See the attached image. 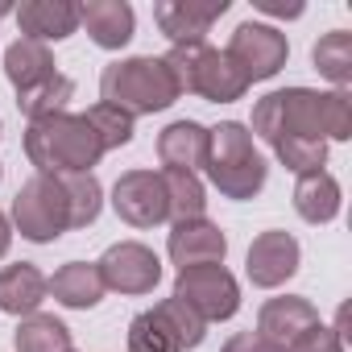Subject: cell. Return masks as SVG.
Wrapping results in <instances>:
<instances>
[{
  "label": "cell",
  "mask_w": 352,
  "mask_h": 352,
  "mask_svg": "<svg viewBox=\"0 0 352 352\" xmlns=\"http://www.w3.org/2000/svg\"><path fill=\"white\" fill-rule=\"evenodd\" d=\"M253 137H261L270 145L282 137L348 141L352 137V96L344 87H336V91H311V87L270 91L253 108Z\"/></svg>",
  "instance_id": "obj_1"
},
{
  "label": "cell",
  "mask_w": 352,
  "mask_h": 352,
  "mask_svg": "<svg viewBox=\"0 0 352 352\" xmlns=\"http://www.w3.org/2000/svg\"><path fill=\"white\" fill-rule=\"evenodd\" d=\"M25 157L38 166V174H54L58 179V174H87L104 157V145L96 129L87 124V116L58 112L46 120H30Z\"/></svg>",
  "instance_id": "obj_2"
},
{
  "label": "cell",
  "mask_w": 352,
  "mask_h": 352,
  "mask_svg": "<svg viewBox=\"0 0 352 352\" xmlns=\"http://www.w3.org/2000/svg\"><path fill=\"white\" fill-rule=\"evenodd\" d=\"M208 179L224 199H253L265 179H270V166L253 145V133L241 120H224L216 129H208Z\"/></svg>",
  "instance_id": "obj_3"
},
{
  "label": "cell",
  "mask_w": 352,
  "mask_h": 352,
  "mask_svg": "<svg viewBox=\"0 0 352 352\" xmlns=\"http://www.w3.org/2000/svg\"><path fill=\"white\" fill-rule=\"evenodd\" d=\"M179 83H174L170 67L153 54L141 58H120L112 67H104L100 75V104H112L129 116H153L166 112L174 100H179Z\"/></svg>",
  "instance_id": "obj_4"
},
{
  "label": "cell",
  "mask_w": 352,
  "mask_h": 352,
  "mask_svg": "<svg viewBox=\"0 0 352 352\" xmlns=\"http://www.w3.org/2000/svg\"><path fill=\"white\" fill-rule=\"evenodd\" d=\"M179 83V91H195L212 104H232L249 91L245 75L228 63V54L212 50L208 42H191V46H174L166 58H162Z\"/></svg>",
  "instance_id": "obj_5"
},
{
  "label": "cell",
  "mask_w": 352,
  "mask_h": 352,
  "mask_svg": "<svg viewBox=\"0 0 352 352\" xmlns=\"http://www.w3.org/2000/svg\"><path fill=\"white\" fill-rule=\"evenodd\" d=\"M208 336V323L183 302V298H162L153 311H141L129 323V352H187L199 348Z\"/></svg>",
  "instance_id": "obj_6"
},
{
  "label": "cell",
  "mask_w": 352,
  "mask_h": 352,
  "mask_svg": "<svg viewBox=\"0 0 352 352\" xmlns=\"http://www.w3.org/2000/svg\"><path fill=\"white\" fill-rule=\"evenodd\" d=\"M13 224L34 245H50L71 228L67 195H63V183L54 174H34L30 183H21V191L13 199Z\"/></svg>",
  "instance_id": "obj_7"
},
{
  "label": "cell",
  "mask_w": 352,
  "mask_h": 352,
  "mask_svg": "<svg viewBox=\"0 0 352 352\" xmlns=\"http://www.w3.org/2000/svg\"><path fill=\"white\" fill-rule=\"evenodd\" d=\"M174 298H183L204 323L232 319L241 311V286L224 265H191L174 278Z\"/></svg>",
  "instance_id": "obj_8"
},
{
  "label": "cell",
  "mask_w": 352,
  "mask_h": 352,
  "mask_svg": "<svg viewBox=\"0 0 352 352\" xmlns=\"http://www.w3.org/2000/svg\"><path fill=\"white\" fill-rule=\"evenodd\" d=\"M224 54L245 75V83H261V79H274L286 67L290 46H286V34H278L274 25L245 21V25H236V34H232Z\"/></svg>",
  "instance_id": "obj_9"
},
{
  "label": "cell",
  "mask_w": 352,
  "mask_h": 352,
  "mask_svg": "<svg viewBox=\"0 0 352 352\" xmlns=\"http://www.w3.org/2000/svg\"><path fill=\"white\" fill-rule=\"evenodd\" d=\"M100 278H104V290H116V294H149L157 282H162V261L153 249L137 245V241H120L112 245L100 261H96Z\"/></svg>",
  "instance_id": "obj_10"
},
{
  "label": "cell",
  "mask_w": 352,
  "mask_h": 352,
  "mask_svg": "<svg viewBox=\"0 0 352 352\" xmlns=\"http://www.w3.org/2000/svg\"><path fill=\"white\" fill-rule=\"evenodd\" d=\"M112 208L133 228H153V224L170 220L166 191H162V174H153V170H129V174H120L116 187H112Z\"/></svg>",
  "instance_id": "obj_11"
},
{
  "label": "cell",
  "mask_w": 352,
  "mask_h": 352,
  "mask_svg": "<svg viewBox=\"0 0 352 352\" xmlns=\"http://www.w3.org/2000/svg\"><path fill=\"white\" fill-rule=\"evenodd\" d=\"M298 241L290 236V232H261L253 245H249V257H245V274H249V282L253 286H261V290H274V286H282L286 278H294L298 274Z\"/></svg>",
  "instance_id": "obj_12"
},
{
  "label": "cell",
  "mask_w": 352,
  "mask_h": 352,
  "mask_svg": "<svg viewBox=\"0 0 352 352\" xmlns=\"http://www.w3.org/2000/svg\"><path fill=\"white\" fill-rule=\"evenodd\" d=\"M224 13H228V0H208V5H199V0H162V5H153V21L174 46L204 42L212 21Z\"/></svg>",
  "instance_id": "obj_13"
},
{
  "label": "cell",
  "mask_w": 352,
  "mask_h": 352,
  "mask_svg": "<svg viewBox=\"0 0 352 352\" xmlns=\"http://www.w3.org/2000/svg\"><path fill=\"white\" fill-rule=\"evenodd\" d=\"M166 253L179 270H191V265H224V253H228V236L212 224V220H183L174 224L170 241H166Z\"/></svg>",
  "instance_id": "obj_14"
},
{
  "label": "cell",
  "mask_w": 352,
  "mask_h": 352,
  "mask_svg": "<svg viewBox=\"0 0 352 352\" xmlns=\"http://www.w3.org/2000/svg\"><path fill=\"white\" fill-rule=\"evenodd\" d=\"M315 323H319V311H315L307 298L282 294V298H270V302L261 307V315H257V336L270 340L274 348L290 352V344H294L302 331H311Z\"/></svg>",
  "instance_id": "obj_15"
},
{
  "label": "cell",
  "mask_w": 352,
  "mask_h": 352,
  "mask_svg": "<svg viewBox=\"0 0 352 352\" xmlns=\"http://www.w3.org/2000/svg\"><path fill=\"white\" fill-rule=\"evenodd\" d=\"M21 34L30 42H63L79 30V5L71 0H25L21 9H13Z\"/></svg>",
  "instance_id": "obj_16"
},
{
  "label": "cell",
  "mask_w": 352,
  "mask_h": 352,
  "mask_svg": "<svg viewBox=\"0 0 352 352\" xmlns=\"http://www.w3.org/2000/svg\"><path fill=\"white\" fill-rule=\"evenodd\" d=\"M157 157L166 162V170H199L208 162V129L199 120H174L162 129L157 137Z\"/></svg>",
  "instance_id": "obj_17"
},
{
  "label": "cell",
  "mask_w": 352,
  "mask_h": 352,
  "mask_svg": "<svg viewBox=\"0 0 352 352\" xmlns=\"http://www.w3.org/2000/svg\"><path fill=\"white\" fill-rule=\"evenodd\" d=\"M46 274L30 261L21 265H5L0 270V311L5 315H38V307L46 302Z\"/></svg>",
  "instance_id": "obj_18"
},
{
  "label": "cell",
  "mask_w": 352,
  "mask_h": 352,
  "mask_svg": "<svg viewBox=\"0 0 352 352\" xmlns=\"http://www.w3.org/2000/svg\"><path fill=\"white\" fill-rule=\"evenodd\" d=\"M79 21L104 50H120L133 38V9L124 0H87V5H79Z\"/></svg>",
  "instance_id": "obj_19"
},
{
  "label": "cell",
  "mask_w": 352,
  "mask_h": 352,
  "mask_svg": "<svg viewBox=\"0 0 352 352\" xmlns=\"http://www.w3.org/2000/svg\"><path fill=\"white\" fill-rule=\"evenodd\" d=\"M46 290L71 311H91L104 298V278L91 261H67L54 278H46Z\"/></svg>",
  "instance_id": "obj_20"
},
{
  "label": "cell",
  "mask_w": 352,
  "mask_h": 352,
  "mask_svg": "<svg viewBox=\"0 0 352 352\" xmlns=\"http://www.w3.org/2000/svg\"><path fill=\"white\" fill-rule=\"evenodd\" d=\"M294 212L307 224H331L340 216V183L327 170L302 174V179L294 183Z\"/></svg>",
  "instance_id": "obj_21"
},
{
  "label": "cell",
  "mask_w": 352,
  "mask_h": 352,
  "mask_svg": "<svg viewBox=\"0 0 352 352\" xmlns=\"http://www.w3.org/2000/svg\"><path fill=\"white\" fill-rule=\"evenodd\" d=\"M5 75H9V83H13L17 91H30V87L54 79L58 71H54V54H50L42 42L21 38V42H13L9 54H5Z\"/></svg>",
  "instance_id": "obj_22"
},
{
  "label": "cell",
  "mask_w": 352,
  "mask_h": 352,
  "mask_svg": "<svg viewBox=\"0 0 352 352\" xmlns=\"http://www.w3.org/2000/svg\"><path fill=\"white\" fill-rule=\"evenodd\" d=\"M162 191H166V212L174 216V224L204 220L208 195H204L199 174H191V170H162Z\"/></svg>",
  "instance_id": "obj_23"
},
{
  "label": "cell",
  "mask_w": 352,
  "mask_h": 352,
  "mask_svg": "<svg viewBox=\"0 0 352 352\" xmlns=\"http://www.w3.org/2000/svg\"><path fill=\"white\" fill-rule=\"evenodd\" d=\"M17 352H71V327L54 315H25L17 336H13Z\"/></svg>",
  "instance_id": "obj_24"
},
{
  "label": "cell",
  "mask_w": 352,
  "mask_h": 352,
  "mask_svg": "<svg viewBox=\"0 0 352 352\" xmlns=\"http://www.w3.org/2000/svg\"><path fill=\"white\" fill-rule=\"evenodd\" d=\"M63 183V195H67V212H71V228H87L96 224L100 208H104V191H100V179L87 170V174H58Z\"/></svg>",
  "instance_id": "obj_25"
},
{
  "label": "cell",
  "mask_w": 352,
  "mask_h": 352,
  "mask_svg": "<svg viewBox=\"0 0 352 352\" xmlns=\"http://www.w3.org/2000/svg\"><path fill=\"white\" fill-rule=\"evenodd\" d=\"M311 58H315V71L323 79H331L336 87H348L352 83V34L348 30L323 34L315 42V50H311Z\"/></svg>",
  "instance_id": "obj_26"
},
{
  "label": "cell",
  "mask_w": 352,
  "mask_h": 352,
  "mask_svg": "<svg viewBox=\"0 0 352 352\" xmlns=\"http://www.w3.org/2000/svg\"><path fill=\"white\" fill-rule=\"evenodd\" d=\"M71 96H75V83H71L67 75H54V79L30 87V91H17V108H21L30 120H46V116H58Z\"/></svg>",
  "instance_id": "obj_27"
},
{
  "label": "cell",
  "mask_w": 352,
  "mask_h": 352,
  "mask_svg": "<svg viewBox=\"0 0 352 352\" xmlns=\"http://www.w3.org/2000/svg\"><path fill=\"white\" fill-rule=\"evenodd\" d=\"M274 153L282 157L286 170L298 174V179L327 166V141H311V137H282V141H274Z\"/></svg>",
  "instance_id": "obj_28"
},
{
  "label": "cell",
  "mask_w": 352,
  "mask_h": 352,
  "mask_svg": "<svg viewBox=\"0 0 352 352\" xmlns=\"http://www.w3.org/2000/svg\"><path fill=\"white\" fill-rule=\"evenodd\" d=\"M83 116H87V124L96 129L104 153L133 141V116H129V112H120V108H112V104H96V108H87Z\"/></svg>",
  "instance_id": "obj_29"
},
{
  "label": "cell",
  "mask_w": 352,
  "mask_h": 352,
  "mask_svg": "<svg viewBox=\"0 0 352 352\" xmlns=\"http://www.w3.org/2000/svg\"><path fill=\"white\" fill-rule=\"evenodd\" d=\"M290 352H344V344H340V336H336L331 327L315 323L311 331H302V336L290 344Z\"/></svg>",
  "instance_id": "obj_30"
},
{
  "label": "cell",
  "mask_w": 352,
  "mask_h": 352,
  "mask_svg": "<svg viewBox=\"0 0 352 352\" xmlns=\"http://www.w3.org/2000/svg\"><path fill=\"white\" fill-rule=\"evenodd\" d=\"M220 352H282V348H274L270 340H261L257 331H236Z\"/></svg>",
  "instance_id": "obj_31"
},
{
  "label": "cell",
  "mask_w": 352,
  "mask_h": 352,
  "mask_svg": "<svg viewBox=\"0 0 352 352\" xmlns=\"http://www.w3.org/2000/svg\"><path fill=\"white\" fill-rule=\"evenodd\" d=\"M257 9L261 13H274V17H298L302 13V5H274V0H261Z\"/></svg>",
  "instance_id": "obj_32"
},
{
  "label": "cell",
  "mask_w": 352,
  "mask_h": 352,
  "mask_svg": "<svg viewBox=\"0 0 352 352\" xmlns=\"http://www.w3.org/2000/svg\"><path fill=\"white\" fill-rule=\"evenodd\" d=\"M9 245H13V228H9V216L0 212V257L9 253Z\"/></svg>",
  "instance_id": "obj_33"
},
{
  "label": "cell",
  "mask_w": 352,
  "mask_h": 352,
  "mask_svg": "<svg viewBox=\"0 0 352 352\" xmlns=\"http://www.w3.org/2000/svg\"><path fill=\"white\" fill-rule=\"evenodd\" d=\"M5 13H13V9H9V5H0V17H5Z\"/></svg>",
  "instance_id": "obj_34"
},
{
  "label": "cell",
  "mask_w": 352,
  "mask_h": 352,
  "mask_svg": "<svg viewBox=\"0 0 352 352\" xmlns=\"http://www.w3.org/2000/svg\"><path fill=\"white\" fill-rule=\"evenodd\" d=\"M0 179H5V170H0Z\"/></svg>",
  "instance_id": "obj_35"
}]
</instances>
